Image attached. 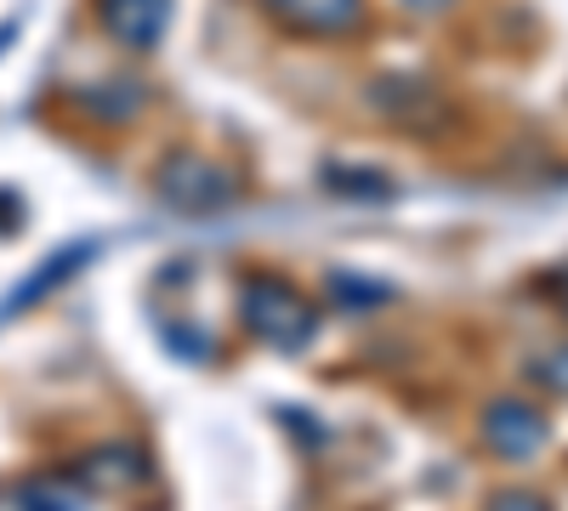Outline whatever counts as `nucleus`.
<instances>
[{
  "label": "nucleus",
  "mask_w": 568,
  "mask_h": 511,
  "mask_svg": "<svg viewBox=\"0 0 568 511\" xmlns=\"http://www.w3.org/2000/svg\"><path fill=\"white\" fill-rule=\"evenodd\" d=\"M251 336H262L278 352H302L318 336V313L313 302H302L284 278H245V302H240Z\"/></svg>",
  "instance_id": "obj_1"
},
{
  "label": "nucleus",
  "mask_w": 568,
  "mask_h": 511,
  "mask_svg": "<svg viewBox=\"0 0 568 511\" xmlns=\"http://www.w3.org/2000/svg\"><path fill=\"white\" fill-rule=\"evenodd\" d=\"M160 200L171 211H227L233 200H240V176H233L227 165L205 160V154H171L160 165Z\"/></svg>",
  "instance_id": "obj_2"
},
{
  "label": "nucleus",
  "mask_w": 568,
  "mask_h": 511,
  "mask_svg": "<svg viewBox=\"0 0 568 511\" xmlns=\"http://www.w3.org/2000/svg\"><path fill=\"white\" fill-rule=\"evenodd\" d=\"M484 443L500 460H535L546 449V421L540 409H529L524 398H500L484 409Z\"/></svg>",
  "instance_id": "obj_3"
},
{
  "label": "nucleus",
  "mask_w": 568,
  "mask_h": 511,
  "mask_svg": "<svg viewBox=\"0 0 568 511\" xmlns=\"http://www.w3.org/2000/svg\"><path fill=\"white\" fill-rule=\"evenodd\" d=\"M262 7L291 23L296 34H318V40H336V34H358L364 29V0H262Z\"/></svg>",
  "instance_id": "obj_4"
},
{
  "label": "nucleus",
  "mask_w": 568,
  "mask_h": 511,
  "mask_svg": "<svg viewBox=\"0 0 568 511\" xmlns=\"http://www.w3.org/2000/svg\"><path fill=\"white\" fill-rule=\"evenodd\" d=\"M103 12V29L131 45V52H149V45H160L165 34V18H171V0H98Z\"/></svg>",
  "instance_id": "obj_5"
},
{
  "label": "nucleus",
  "mask_w": 568,
  "mask_h": 511,
  "mask_svg": "<svg viewBox=\"0 0 568 511\" xmlns=\"http://www.w3.org/2000/svg\"><path fill=\"white\" fill-rule=\"evenodd\" d=\"M80 478L91 489H142L149 483V460L136 449H98V454L80 460Z\"/></svg>",
  "instance_id": "obj_6"
},
{
  "label": "nucleus",
  "mask_w": 568,
  "mask_h": 511,
  "mask_svg": "<svg viewBox=\"0 0 568 511\" xmlns=\"http://www.w3.org/2000/svg\"><path fill=\"white\" fill-rule=\"evenodd\" d=\"M324 188H336L347 200H364V205L393 200V182L382 171H353V165H324Z\"/></svg>",
  "instance_id": "obj_7"
},
{
  "label": "nucleus",
  "mask_w": 568,
  "mask_h": 511,
  "mask_svg": "<svg viewBox=\"0 0 568 511\" xmlns=\"http://www.w3.org/2000/svg\"><path fill=\"white\" fill-rule=\"evenodd\" d=\"M329 290H336V302H347V307H387L393 302V285H382V278H358V273H336Z\"/></svg>",
  "instance_id": "obj_8"
},
{
  "label": "nucleus",
  "mask_w": 568,
  "mask_h": 511,
  "mask_svg": "<svg viewBox=\"0 0 568 511\" xmlns=\"http://www.w3.org/2000/svg\"><path fill=\"white\" fill-rule=\"evenodd\" d=\"M85 256H91L85 245H80L74 256H69V251H63V256H52V262H45V267H40V273L29 278V285H23V290L12 296V307H29V302H40V296H45V290H52V285H58V278H69V273H74V267H80Z\"/></svg>",
  "instance_id": "obj_9"
},
{
  "label": "nucleus",
  "mask_w": 568,
  "mask_h": 511,
  "mask_svg": "<svg viewBox=\"0 0 568 511\" xmlns=\"http://www.w3.org/2000/svg\"><path fill=\"white\" fill-rule=\"evenodd\" d=\"M489 511H546V500H535V494H524V489H506V494L489 500Z\"/></svg>",
  "instance_id": "obj_10"
},
{
  "label": "nucleus",
  "mask_w": 568,
  "mask_h": 511,
  "mask_svg": "<svg viewBox=\"0 0 568 511\" xmlns=\"http://www.w3.org/2000/svg\"><path fill=\"white\" fill-rule=\"evenodd\" d=\"M540 376H551V387H568V352L551 358V364H540Z\"/></svg>",
  "instance_id": "obj_11"
},
{
  "label": "nucleus",
  "mask_w": 568,
  "mask_h": 511,
  "mask_svg": "<svg viewBox=\"0 0 568 511\" xmlns=\"http://www.w3.org/2000/svg\"><path fill=\"white\" fill-rule=\"evenodd\" d=\"M404 7H409V12H449L455 0H404Z\"/></svg>",
  "instance_id": "obj_12"
}]
</instances>
